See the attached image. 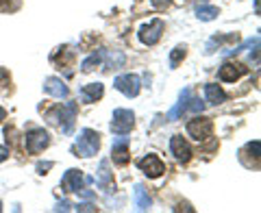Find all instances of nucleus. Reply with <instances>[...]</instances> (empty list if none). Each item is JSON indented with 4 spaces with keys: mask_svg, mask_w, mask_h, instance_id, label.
<instances>
[{
    "mask_svg": "<svg viewBox=\"0 0 261 213\" xmlns=\"http://www.w3.org/2000/svg\"><path fill=\"white\" fill-rule=\"evenodd\" d=\"M185 52H187L185 46H176L174 50H172V55H170V65H172V68H176L178 61L185 59Z\"/></svg>",
    "mask_w": 261,
    "mask_h": 213,
    "instance_id": "nucleus-23",
    "label": "nucleus"
},
{
    "mask_svg": "<svg viewBox=\"0 0 261 213\" xmlns=\"http://www.w3.org/2000/svg\"><path fill=\"white\" fill-rule=\"evenodd\" d=\"M7 83H9V72L5 68H0V85H7Z\"/></svg>",
    "mask_w": 261,
    "mask_h": 213,
    "instance_id": "nucleus-29",
    "label": "nucleus"
},
{
    "mask_svg": "<svg viewBox=\"0 0 261 213\" xmlns=\"http://www.w3.org/2000/svg\"><path fill=\"white\" fill-rule=\"evenodd\" d=\"M244 74H246V68H244L242 63H238V61H226L218 72L220 81H224V83H233V81H238Z\"/></svg>",
    "mask_w": 261,
    "mask_h": 213,
    "instance_id": "nucleus-9",
    "label": "nucleus"
},
{
    "mask_svg": "<svg viewBox=\"0 0 261 213\" xmlns=\"http://www.w3.org/2000/svg\"><path fill=\"white\" fill-rule=\"evenodd\" d=\"M137 166H140V170L150 178H157V176H161L163 172H166V166H163V161L157 157V154H146L144 159H140Z\"/></svg>",
    "mask_w": 261,
    "mask_h": 213,
    "instance_id": "nucleus-8",
    "label": "nucleus"
},
{
    "mask_svg": "<svg viewBox=\"0 0 261 213\" xmlns=\"http://www.w3.org/2000/svg\"><path fill=\"white\" fill-rule=\"evenodd\" d=\"M96 183L100 185L102 190H111L113 178H111V172H109V161H107V159L100 161V168H98V174H96Z\"/></svg>",
    "mask_w": 261,
    "mask_h": 213,
    "instance_id": "nucleus-16",
    "label": "nucleus"
},
{
    "mask_svg": "<svg viewBox=\"0 0 261 213\" xmlns=\"http://www.w3.org/2000/svg\"><path fill=\"white\" fill-rule=\"evenodd\" d=\"M20 7H22V0H0V11H5V13H13Z\"/></svg>",
    "mask_w": 261,
    "mask_h": 213,
    "instance_id": "nucleus-22",
    "label": "nucleus"
},
{
    "mask_svg": "<svg viewBox=\"0 0 261 213\" xmlns=\"http://www.w3.org/2000/svg\"><path fill=\"white\" fill-rule=\"evenodd\" d=\"M150 204H152V200H150L148 192L144 190V185H135V207H137V211H148Z\"/></svg>",
    "mask_w": 261,
    "mask_h": 213,
    "instance_id": "nucleus-18",
    "label": "nucleus"
},
{
    "mask_svg": "<svg viewBox=\"0 0 261 213\" xmlns=\"http://www.w3.org/2000/svg\"><path fill=\"white\" fill-rule=\"evenodd\" d=\"M163 29H166L163 20H152L150 24L142 26V29H140V39H142V44H146V46H154V44H157L159 39H161Z\"/></svg>",
    "mask_w": 261,
    "mask_h": 213,
    "instance_id": "nucleus-6",
    "label": "nucleus"
},
{
    "mask_svg": "<svg viewBox=\"0 0 261 213\" xmlns=\"http://www.w3.org/2000/svg\"><path fill=\"white\" fill-rule=\"evenodd\" d=\"M0 211H3V207H0Z\"/></svg>",
    "mask_w": 261,
    "mask_h": 213,
    "instance_id": "nucleus-34",
    "label": "nucleus"
},
{
    "mask_svg": "<svg viewBox=\"0 0 261 213\" xmlns=\"http://www.w3.org/2000/svg\"><path fill=\"white\" fill-rule=\"evenodd\" d=\"M196 15H198V20L202 22H211V20H216L220 11H218V7H211V5H200L198 9H196Z\"/></svg>",
    "mask_w": 261,
    "mask_h": 213,
    "instance_id": "nucleus-20",
    "label": "nucleus"
},
{
    "mask_svg": "<svg viewBox=\"0 0 261 213\" xmlns=\"http://www.w3.org/2000/svg\"><path fill=\"white\" fill-rule=\"evenodd\" d=\"M83 183H85V176L81 170H68L61 178L63 192H76L79 194V190H83Z\"/></svg>",
    "mask_w": 261,
    "mask_h": 213,
    "instance_id": "nucleus-11",
    "label": "nucleus"
},
{
    "mask_svg": "<svg viewBox=\"0 0 261 213\" xmlns=\"http://www.w3.org/2000/svg\"><path fill=\"white\" fill-rule=\"evenodd\" d=\"M102 57H105V52H102V50H100V52L89 55L87 59H85L83 63H81V70H83V72H92L94 68H98V65L102 63Z\"/></svg>",
    "mask_w": 261,
    "mask_h": 213,
    "instance_id": "nucleus-21",
    "label": "nucleus"
},
{
    "mask_svg": "<svg viewBox=\"0 0 261 213\" xmlns=\"http://www.w3.org/2000/svg\"><path fill=\"white\" fill-rule=\"evenodd\" d=\"M211 130H214V122L209 118H194L187 122V133H190V137H194L196 142L207 139L211 135Z\"/></svg>",
    "mask_w": 261,
    "mask_h": 213,
    "instance_id": "nucleus-5",
    "label": "nucleus"
},
{
    "mask_svg": "<svg viewBox=\"0 0 261 213\" xmlns=\"http://www.w3.org/2000/svg\"><path fill=\"white\" fill-rule=\"evenodd\" d=\"M135 126V113L128 109H116L111 118V130L116 135H126Z\"/></svg>",
    "mask_w": 261,
    "mask_h": 213,
    "instance_id": "nucleus-3",
    "label": "nucleus"
},
{
    "mask_svg": "<svg viewBox=\"0 0 261 213\" xmlns=\"http://www.w3.org/2000/svg\"><path fill=\"white\" fill-rule=\"evenodd\" d=\"M202 107H205V104H202V102L198 100V98H190V102H187V111H192V113H200V111H202Z\"/></svg>",
    "mask_w": 261,
    "mask_h": 213,
    "instance_id": "nucleus-24",
    "label": "nucleus"
},
{
    "mask_svg": "<svg viewBox=\"0 0 261 213\" xmlns=\"http://www.w3.org/2000/svg\"><path fill=\"white\" fill-rule=\"evenodd\" d=\"M107 57H109V65H113V68L124 63V55H122V52H109Z\"/></svg>",
    "mask_w": 261,
    "mask_h": 213,
    "instance_id": "nucleus-25",
    "label": "nucleus"
},
{
    "mask_svg": "<svg viewBox=\"0 0 261 213\" xmlns=\"http://www.w3.org/2000/svg\"><path fill=\"white\" fill-rule=\"evenodd\" d=\"M190 98H192V92L190 89H183L181 92V98H178V102L170 109V113H168V120H178L183 116V113L187 111V102H190Z\"/></svg>",
    "mask_w": 261,
    "mask_h": 213,
    "instance_id": "nucleus-15",
    "label": "nucleus"
},
{
    "mask_svg": "<svg viewBox=\"0 0 261 213\" xmlns=\"http://www.w3.org/2000/svg\"><path fill=\"white\" fill-rule=\"evenodd\" d=\"M44 92L48 96H55V98H68V87H65L63 81L57 78V76H48L44 81Z\"/></svg>",
    "mask_w": 261,
    "mask_h": 213,
    "instance_id": "nucleus-13",
    "label": "nucleus"
},
{
    "mask_svg": "<svg viewBox=\"0 0 261 213\" xmlns=\"http://www.w3.org/2000/svg\"><path fill=\"white\" fill-rule=\"evenodd\" d=\"M255 7H257V13H259V0H255Z\"/></svg>",
    "mask_w": 261,
    "mask_h": 213,
    "instance_id": "nucleus-33",
    "label": "nucleus"
},
{
    "mask_svg": "<svg viewBox=\"0 0 261 213\" xmlns=\"http://www.w3.org/2000/svg\"><path fill=\"white\" fill-rule=\"evenodd\" d=\"M98 148H100V135H98L96 130H92V128L81 130L79 137H76V146H74L79 157H83V159L94 157V154L98 152Z\"/></svg>",
    "mask_w": 261,
    "mask_h": 213,
    "instance_id": "nucleus-1",
    "label": "nucleus"
},
{
    "mask_svg": "<svg viewBox=\"0 0 261 213\" xmlns=\"http://www.w3.org/2000/svg\"><path fill=\"white\" fill-rule=\"evenodd\" d=\"M9 159V148H5V146H0V163Z\"/></svg>",
    "mask_w": 261,
    "mask_h": 213,
    "instance_id": "nucleus-31",
    "label": "nucleus"
},
{
    "mask_svg": "<svg viewBox=\"0 0 261 213\" xmlns=\"http://www.w3.org/2000/svg\"><path fill=\"white\" fill-rule=\"evenodd\" d=\"M24 144H27V152L29 154H39L48 144H50V137L44 128H31L27 135H24Z\"/></svg>",
    "mask_w": 261,
    "mask_h": 213,
    "instance_id": "nucleus-4",
    "label": "nucleus"
},
{
    "mask_svg": "<svg viewBox=\"0 0 261 213\" xmlns=\"http://www.w3.org/2000/svg\"><path fill=\"white\" fill-rule=\"evenodd\" d=\"M70 209H74V207H72V204H70L68 200H61V202L55 207V211H70Z\"/></svg>",
    "mask_w": 261,
    "mask_h": 213,
    "instance_id": "nucleus-28",
    "label": "nucleus"
},
{
    "mask_svg": "<svg viewBox=\"0 0 261 213\" xmlns=\"http://www.w3.org/2000/svg\"><path fill=\"white\" fill-rule=\"evenodd\" d=\"M50 168H53V161H46V163H37V172H39V174H46V172L50 170Z\"/></svg>",
    "mask_w": 261,
    "mask_h": 213,
    "instance_id": "nucleus-27",
    "label": "nucleus"
},
{
    "mask_svg": "<svg viewBox=\"0 0 261 213\" xmlns=\"http://www.w3.org/2000/svg\"><path fill=\"white\" fill-rule=\"evenodd\" d=\"M74 211H96V207L92 202H81V204H76V207H74Z\"/></svg>",
    "mask_w": 261,
    "mask_h": 213,
    "instance_id": "nucleus-26",
    "label": "nucleus"
},
{
    "mask_svg": "<svg viewBox=\"0 0 261 213\" xmlns=\"http://www.w3.org/2000/svg\"><path fill=\"white\" fill-rule=\"evenodd\" d=\"M74 118H76V102H65L55 109V113L50 116V122H59L63 133L70 135L72 128H74Z\"/></svg>",
    "mask_w": 261,
    "mask_h": 213,
    "instance_id": "nucleus-2",
    "label": "nucleus"
},
{
    "mask_svg": "<svg viewBox=\"0 0 261 213\" xmlns=\"http://www.w3.org/2000/svg\"><path fill=\"white\" fill-rule=\"evenodd\" d=\"M170 150H172L174 159L181 161V163H187V161L192 159V148H190V144H187L181 135H174L172 139H170Z\"/></svg>",
    "mask_w": 261,
    "mask_h": 213,
    "instance_id": "nucleus-10",
    "label": "nucleus"
},
{
    "mask_svg": "<svg viewBox=\"0 0 261 213\" xmlns=\"http://www.w3.org/2000/svg\"><path fill=\"white\" fill-rule=\"evenodd\" d=\"M205 98H207L209 104H220V102L226 100V94L222 92V87L220 85L209 83V85H205Z\"/></svg>",
    "mask_w": 261,
    "mask_h": 213,
    "instance_id": "nucleus-17",
    "label": "nucleus"
},
{
    "mask_svg": "<svg viewBox=\"0 0 261 213\" xmlns=\"http://www.w3.org/2000/svg\"><path fill=\"white\" fill-rule=\"evenodd\" d=\"M152 7H157V9H166V7L170 5V0H150Z\"/></svg>",
    "mask_w": 261,
    "mask_h": 213,
    "instance_id": "nucleus-30",
    "label": "nucleus"
},
{
    "mask_svg": "<svg viewBox=\"0 0 261 213\" xmlns=\"http://www.w3.org/2000/svg\"><path fill=\"white\" fill-rule=\"evenodd\" d=\"M102 94H105V85L102 83H89V85H85L79 92V96H81V100H83V102H96V100H100Z\"/></svg>",
    "mask_w": 261,
    "mask_h": 213,
    "instance_id": "nucleus-14",
    "label": "nucleus"
},
{
    "mask_svg": "<svg viewBox=\"0 0 261 213\" xmlns=\"http://www.w3.org/2000/svg\"><path fill=\"white\" fill-rule=\"evenodd\" d=\"M111 157H113V163H118V166H126V163L130 161L128 142H126V139H116V142H113Z\"/></svg>",
    "mask_w": 261,
    "mask_h": 213,
    "instance_id": "nucleus-12",
    "label": "nucleus"
},
{
    "mask_svg": "<svg viewBox=\"0 0 261 213\" xmlns=\"http://www.w3.org/2000/svg\"><path fill=\"white\" fill-rule=\"evenodd\" d=\"M113 87H116L118 92H122L124 96H128V98H135L137 94H140V76L122 74V76H118L116 81H113Z\"/></svg>",
    "mask_w": 261,
    "mask_h": 213,
    "instance_id": "nucleus-7",
    "label": "nucleus"
},
{
    "mask_svg": "<svg viewBox=\"0 0 261 213\" xmlns=\"http://www.w3.org/2000/svg\"><path fill=\"white\" fill-rule=\"evenodd\" d=\"M5 118H7V111H5V109H3V107H0V122H3V120H5Z\"/></svg>",
    "mask_w": 261,
    "mask_h": 213,
    "instance_id": "nucleus-32",
    "label": "nucleus"
},
{
    "mask_svg": "<svg viewBox=\"0 0 261 213\" xmlns=\"http://www.w3.org/2000/svg\"><path fill=\"white\" fill-rule=\"evenodd\" d=\"M240 35L238 33H231V35H214L207 42V52H214L216 46H222V44H228V42H238Z\"/></svg>",
    "mask_w": 261,
    "mask_h": 213,
    "instance_id": "nucleus-19",
    "label": "nucleus"
}]
</instances>
